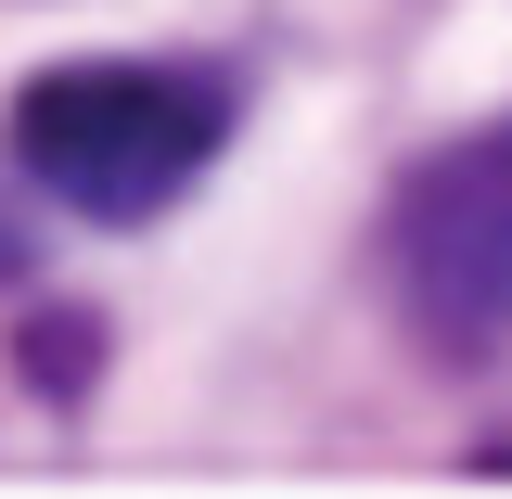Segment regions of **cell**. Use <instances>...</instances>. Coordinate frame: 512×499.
Here are the masks:
<instances>
[{
    "label": "cell",
    "mask_w": 512,
    "mask_h": 499,
    "mask_svg": "<svg viewBox=\"0 0 512 499\" xmlns=\"http://www.w3.org/2000/svg\"><path fill=\"white\" fill-rule=\"evenodd\" d=\"M90 359H103V333H77V320H39V333H26V384H39V397H64Z\"/></svg>",
    "instance_id": "3957f363"
},
{
    "label": "cell",
    "mask_w": 512,
    "mask_h": 499,
    "mask_svg": "<svg viewBox=\"0 0 512 499\" xmlns=\"http://www.w3.org/2000/svg\"><path fill=\"white\" fill-rule=\"evenodd\" d=\"M244 90L218 64H39L13 90V167L90 231L167 218L218 154H231Z\"/></svg>",
    "instance_id": "6da1fadb"
},
{
    "label": "cell",
    "mask_w": 512,
    "mask_h": 499,
    "mask_svg": "<svg viewBox=\"0 0 512 499\" xmlns=\"http://www.w3.org/2000/svg\"><path fill=\"white\" fill-rule=\"evenodd\" d=\"M384 295L436 359H487L512 333V116L436 141L384 205Z\"/></svg>",
    "instance_id": "7a4b0ae2"
}]
</instances>
